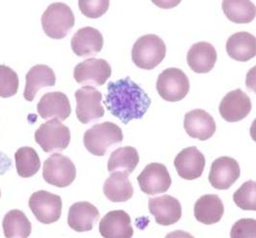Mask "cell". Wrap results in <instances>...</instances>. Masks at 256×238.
<instances>
[{"label": "cell", "instance_id": "1", "mask_svg": "<svg viewBox=\"0 0 256 238\" xmlns=\"http://www.w3.org/2000/svg\"><path fill=\"white\" fill-rule=\"evenodd\" d=\"M151 103V98L145 90L128 76L108 84L104 104L108 110L124 124L142 118Z\"/></svg>", "mask_w": 256, "mask_h": 238}, {"label": "cell", "instance_id": "2", "mask_svg": "<svg viewBox=\"0 0 256 238\" xmlns=\"http://www.w3.org/2000/svg\"><path fill=\"white\" fill-rule=\"evenodd\" d=\"M122 142L123 134L121 128L110 121L94 125L84 134V147L90 154L97 156L106 155Z\"/></svg>", "mask_w": 256, "mask_h": 238}, {"label": "cell", "instance_id": "3", "mask_svg": "<svg viewBox=\"0 0 256 238\" xmlns=\"http://www.w3.org/2000/svg\"><path fill=\"white\" fill-rule=\"evenodd\" d=\"M166 56V46L162 38L154 34L140 36L132 49V60L141 70H152Z\"/></svg>", "mask_w": 256, "mask_h": 238}, {"label": "cell", "instance_id": "4", "mask_svg": "<svg viewBox=\"0 0 256 238\" xmlns=\"http://www.w3.org/2000/svg\"><path fill=\"white\" fill-rule=\"evenodd\" d=\"M75 24V16L68 4L55 2L42 16V25L47 36L62 40L68 36Z\"/></svg>", "mask_w": 256, "mask_h": 238}, {"label": "cell", "instance_id": "5", "mask_svg": "<svg viewBox=\"0 0 256 238\" xmlns=\"http://www.w3.org/2000/svg\"><path fill=\"white\" fill-rule=\"evenodd\" d=\"M70 128L58 119H51L42 124L35 132V140L46 153L60 152L70 145Z\"/></svg>", "mask_w": 256, "mask_h": 238}, {"label": "cell", "instance_id": "6", "mask_svg": "<svg viewBox=\"0 0 256 238\" xmlns=\"http://www.w3.org/2000/svg\"><path fill=\"white\" fill-rule=\"evenodd\" d=\"M190 83L184 72L176 68L163 70L156 81V90L168 102L182 100L189 92Z\"/></svg>", "mask_w": 256, "mask_h": 238}, {"label": "cell", "instance_id": "7", "mask_svg": "<svg viewBox=\"0 0 256 238\" xmlns=\"http://www.w3.org/2000/svg\"><path fill=\"white\" fill-rule=\"evenodd\" d=\"M42 176L47 184L57 188H68L76 178V167L70 158L55 153L44 164Z\"/></svg>", "mask_w": 256, "mask_h": 238}, {"label": "cell", "instance_id": "8", "mask_svg": "<svg viewBox=\"0 0 256 238\" xmlns=\"http://www.w3.org/2000/svg\"><path fill=\"white\" fill-rule=\"evenodd\" d=\"M76 116L82 124H90L102 118L105 110L102 106V94L94 86H84L75 92Z\"/></svg>", "mask_w": 256, "mask_h": 238}, {"label": "cell", "instance_id": "9", "mask_svg": "<svg viewBox=\"0 0 256 238\" xmlns=\"http://www.w3.org/2000/svg\"><path fill=\"white\" fill-rule=\"evenodd\" d=\"M29 208L38 222L48 225L60 218L62 201L56 194L46 190L36 191L29 199Z\"/></svg>", "mask_w": 256, "mask_h": 238}, {"label": "cell", "instance_id": "10", "mask_svg": "<svg viewBox=\"0 0 256 238\" xmlns=\"http://www.w3.org/2000/svg\"><path fill=\"white\" fill-rule=\"evenodd\" d=\"M140 190L148 195L166 192L172 184V178L162 164L152 162L144 168L138 177Z\"/></svg>", "mask_w": 256, "mask_h": 238}, {"label": "cell", "instance_id": "11", "mask_svg": "<svg viewBox=\"0 0 256 238\" xmlns=\"http://www.w3.org/2000/svg\"><path fill=\"white\" fill-rule=\"evenodd\" d=\"M74 79L81 84L103 86L112 75V68L104 59H88L74 68Z\"/></svg>", "mask_w": 256, "mask_h": 238}, {"label": "cell", "instance_id": "12", "mask_svg": "<svg viewBox=\"0 0 256 238\" xmlns=\"http://www.w3.org/2000/svg\"><path fill=\"white\" fill-rule=\"evenodd\" d=\"M240 173V166L236 160L230 156H221L213 162L208 180L214 188L226 190L239 178Z\"/></svg>", "mask_w": 256, "mask_h": 238}, {"label": "cell", "instance_id": "13", "mask_svg": "<svg viewBox=\"0 0 256 238\" xmlns=\"http://www.w3.org/2000/svg\"><path fill=\"white\" fill-rule=\"evenodd\" d=\"M149 212L156 222L162 226H171L182 218V210L180 201L171 195H162L149 199Z\"/></svg>", "mask_w": 256, "mask_h": 238}, {"label": "cell", "instance_id": "14", "mask_svg": "<svg viewBox=\"0 0 256 238\" xmlns=\"http://www.w3.org/2000/svg\"><path fill=\"white\" fill-rule=\"evenodd\" d=\"M174 164L180 177L193 180L202 175L206 167V158L197 147L191 146L178 154Z\"/></svg>", "mask_w": 256, "mask_h": 238}, {"label": "cell", "instance_id": "15", "mask_svg": "<svg viewBox=\"0 0 256 238\" xmlns=\"http://www.w3.org/2000/svg\"><path fill=\"white\" fill-rule=\"evenodd\" d=\"M250 98L242 90L230 92L222 98L219 107L222 118L228 122H237L246 118L252 110Z\"/></svg>", "mask_w": 256, "mask_h": 238}, {"label": "cell", "instance_id": "16", "mask_svg": "<svg viewBox=\"0 0 256 238\" xmlns=\"http://www.w3.org/2000/svg\"><path fill=\"white\" fill-rule=\"evenodd\" d=\"M184 130L189 136L198 140H208L216 132V123L210 114L196 108L188 112L184 116Z\"/></svg>", "mask_w": 256, "mask_h": 238}, {"label": "cell", "instance_id": "17", "mask_svg": "<svg viewBox=\"0 0 256 238\" xmlns=\"http://www.w3.org/2000/svg\"><path fill=\"white\" fill-rule=\"evenodd\" d=\"M99 232L105 238H130L134 236L132 219L124 210L110 212L101 219Z\"/></svg>", "mask_w": 256, "mask_h": 238}, {"label": "cell", "instance_id": "18", "mask_svg": "<svg viewBox=\"0 0 256 238\" xmlns=\"http://www.w3.org/2000/svg\"><path fill=\"white\" fill-rule=\"evenodd\" d=\"M103 46V35L90 26L79 29L71 38V48L79 57L95 56L102 50Z\"/></svg>", "mask_w": 256, "mask_h": 238}, {"label": "cell", "instance_id": "19", "mask_svg": "<svg viewBox=\"0 0 256 238\" xmlns=\"http://www.w3.org/2000/svg\"><path fill=\"white\" fill-rule=\"evenodd\" d=\"M36 108L44 119L56 118L64 121L68 118L71 114L70 99L60 92H47L42 96Z\"/></svg>", "mask_w": 256, "mask_h": 238}, {"label": "cell", "instance_id": "20", "mask_svg": "<svg viewBox=\"0 0 256 238\" xmlns=\"http://www.w3.org/2000/svg\"><path fill=\"white\" fill-rule=\"evenodd\" d=\"M99 210L92 204L78 202L70 206L68 217V226L77 232H90L99 219Z\"/></svg>", "mask_w": 256, "mask_h": 238}, {"label": "cell", "instance_id": "21", "mask_svg": "<svg viewBox=\"0 0 256 238\" xmlns=\"http://www.w3.org/2000/svg\"><path fill=\"white\" fill-rule=\"evenodd\" d=\"M217 62V51L206 42H200L193 44L187 53V64L196 73H208Z\"/></svg>", "mask_w": 256, "mask_h": 238}, {"label": "cell", "instance_id": "22", "mask_svg": "<svg viewBox=\"0 0 256 238\" xmlns=\"http://www.w3.org/2000/svg\"><path fill=\"white\" fill-rule=\"evenodd\" d=\"M56 75L51 68L46 64H36L26 74L24 98L32 102L40 88L54 86Z\"/></svg>", "mask_w": 256, "mask_h": 238}, {"label": "cell", "instance_id": "23", "mask_svg": "<svg viewBox=\"0 0 256 238\" xmlns=\"http://www.w3.org/2000/svg\"><path fill=\"white\" fill-rule=\"evenodd\" d=\"M224 206L221 198L215 194L202 196L194 206V216L200 223L213 225L218 223L224 215Z\"/></svg>", "mask_w": 256, "mask_h": 238}, {"label": "cell", "instance_id": "24", "mask_svg": "<svg viewBox=\"0 0 256 238\" xmlns=\"http://www.w3.org/2000/svg\"><path fill=\"white\" fill-rule=\"evenodd\" d=\"M226 48L232 59L248 62L256 57V36L248 32L235 33L228 38Z\"/></svg>", "mask_w": 256, "mask_h": 238}, {"label": "cell", "instance_id": "25", "mask_svg": "<svg viewBox=\"0 0 256 238\" xmlns=\"http://www.w3.org/2000/svg\"><path fill=\"white\" fill-rule=\"evenodd\" d=\"M128 174L116 171L106 178L103 191L106 197L114 202L128 201L134 195V188L128 180Z\"/></svg>", "mask_w": 256, "mask_h": 238}, {"label": "cell", "instance_id": "26", "mask_svg": "<svg viewBox=\"0 0 256 238\" xmlns=\"http://www.w3.org/2000/svg\"><path fill=\"white\" fill-rule=\"evenodd\" d=\"M140 162V155L136 148L132 146L121 147L114 150L108 158V171L114 173L121 171L126 174H132Z\"/></svg>", "mask_w": 256, "mask_h": 238}, {"label": "cell", "instance_id": "27", "mask_svg": "<svg viewBox=\"0 0 256 238\" xmlns=\"http://www.w3.org/2000/svg\"><path fill=\"white\" fill-rule=\"evenodd\" d=\"M2 226L7 238H28L32 232L31 222L20 210H12L5 215Z\"/></svg>", "mask_w": 256, "mask_h": 238}, {"label": "cell", "instance_id": "28", "mask_svg": "<svg viewBox=\"0 0 256 238\" xmlns=\"http://www.w3.org/2000/svg\"><path fill=\"white\" fill-rule=\"evenodd\" d=\"M222 8L226 16L235 24H250L256 18V5L248 0H224Z\"/></svg>", "mask_w": 256, "mask_h": 238}, {"label": "cell", "instance_id": "29", "mask_svg": "<svg viewBox=\"0 0 256 238\" xmlns=\"http://www.w3.org/2000/svg\"><path fill=\"white\" fill-rule=\"evenodd\" d=\"M16 167L22 178L33 177L40 168V160L36 151L32 147H22L16 154Z\"/></svg>", "mask_w": 256, "mask_h": 238}, {"label": "cell", "instance_id": "30", "mask_svg": "<svg viewBox=\"0 0 256 238\" xmlns=\"http://www.w3.org/2000/svg\"><path fill=\"white\" fill-rule=\"evenodd\" d=\"M233 201L244 210H256V182L248 180L233 194Z\"/></svg>", "mask_w": 256, "mask_h": 238}, {"label": "cell", "instance_id": "31", "mask_svg": "<svg viewBox=\"0 0 256 238\" xmlns=\"http://www.w3.org/2000/svg\"><path fill=\"white\" fill-rule=\"evenodd\" d=\"M20 80L16 72L4 64L0 66V96L8 98L16 96Z\"/></svg>", "mask_w": 256, "mask_h": 238}, {"label": "cell", "instance_id": "32", "mask_svg": "<svg viewBox=\"0 0 256 238\" xmlns=\"http://www.w3.org/2000/svg\"><path fill=\"white\" fill-rule=\"evenodd\" d=\"M110 7L108 0H80L79 8L84 16L90 18H98L105 14Z\"/></svg>", "mask_w": 256, "mask_h": 238}, {"label": "cell", "instance_id": "33", "mask_svg": "<svg viewBox=\"0 0 256 238\" xmlns=\"http://www.w3.org/2000/svg\"><path fill=\"white\" fill-rule=\"evenodd\" d=\"M256 221L254 219H240L232 228V238H256Z\"/></svg>", "mask_w": 256, "mask_h": 238}]
</instances>
